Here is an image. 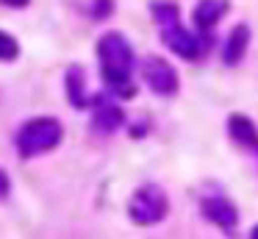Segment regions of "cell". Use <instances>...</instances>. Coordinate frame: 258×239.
I'll list each match as a JSON object with an SVG mask.
<instances>
[{"label": "cell", "instance_id": "30bf717a", "mask_svg": "<svg viewBox=\"0 0 258 239\" xmlns=\"http://www.w3.org/2000/svg\"><path fill=\"white\" fill-rule=\"evenodd\" d=\"M228 9H230V0H197L195 11H191V20H195V25L203 33H208L211 28L219 25V20L228 14Z\"/></svg>", "mask_w": 258, "mask_h": 239}, {"label": "cell", "instance_id": "52a82bcc", "mask_svg": "<svg viewBox=\"0 0 258 239\" xmlns=\"http://www.w3.org/2000/svg\"><path fill=\"white\" fill-rule=\"evenodd\" d=\"M228 136L233 139L236 148L250 153L258 164V125H255L252 117L241 114V111H233V114L228 117Z\"/></svg>", "mask_w": 258, "mask_h": 239}, {"label": "cell", "instance_id": "8fae6325", "mask_svg": "<svg viewBox=\"0 0 258 239\" xmlns=\"http://www.w3.org/2000/svg\"><path fill=\"white\" fill-rule=\"evenodd\" d=\"M67 98L75 109H89V94H86V83H84V67L73 64L67 70Z\"/></svg>", "mask_w": 258, "mask_h": 239}, {"label": "cell", "instance_id": "277c9868", "mask_svg": "<svg viewBox=\"0 0 258 239\" xmlns=\"http://www.w3.org/2000/svg\"><path fill=\"white\" fill-rule=\"evenodd\" d=\"M142 78H145L147 86L156 94H161V98H172L180 89L178 70H175L167 59H161V56H147V59L142 61Z\"/></svg>", "mask_w": 258, "mask_h": 239}, {"label": "cell", "instance_id": "5bb4252c", "mask_svg": "<svg viewBox=\"0 0 258 239\" xmlns=\"http://www.w3.org/2000/svg\"><path fill=\"white\" fill-rule=\"evenodd\" d=\"M111 14V0H95V17L97 20H106Z\"/></svg>", "mask_w": 258, "mask_h": 239}, {"label": "cell", "instance_id": "5b68a950", "mask_svg": "<svg viewBox=\"0 0 258 239\" xmlns=\"http://www.w3.org/2000/svg\"><path fill=\"white\" fill-rule=\"evenodd\" d=\"M200 211L211 225H217L219 231H225L228 236H236V228H239V209L228 195H203L200 198Z\"/></svg>", "mask_w": 258, "mask_h": 239}, {"label": "cell", "instance_id": "e0dca14e", "mask_svg": "<svg viewBox=\"0 0 258 239\" xmlns=\"http://www.w3.org/2000/svg\"><path fill=\"white\" fill-rule=\"evenodd\" d=\"M247 239H258V222L250 228V236H247Z\"/></svg>", "mask_w": 258, "mask_h": 239}, {"label": "cell", "instance_id": "7a4b0ae2", "mask_svg": "<svg viewBox=\"0 0 258 239\" xmlns=\"http://www.w3.org/2000/svg\"><path fill=\"white\" fill-rule=\"evenodd\" d=\"M64 136V128L56 117H34V120L23 122V128L17 131V150L23 159L31 156H42L47 150H53Z\"/></svg>", "mask_w": 258, "mask_h": 239}, {"label": "cell", "instance_id": "ba28073f", "mask_svg": "<svg viewBox=\"0 0 258 239\" xmlns=\"http://www.w3.org/2000/svg\"><path fill=\"white\" fill-rule=\"evenodd\" d=\"M89 106L95 109V114H92V128L100 133H114L117 128H122L125 122V111L119 109L117 103H111V100H106L103 94H97V98L89 100Z\"/></svg>", "mask_w": 258, "mask_h": 239}, {"label": "cell", "instance_id": "8992f818", "mask_svg": "<svg viewBox=\"0 0 258 239\" xmlns=\"http://www.w3.org/2000/svg\"><path fill=\"white\" fill-rule=\"evenodd\" d=\"M161 42L167 44L175 56H180V59H186V61H197L203 53H206V44H208L203 36L191 33L189 28H183V25L164 28V31H161Z\"/></svg>", "mask_w": 258, "mask_h": 239}, {"label": "cell", "instance_id": "6da1fadb", "mask_svg": "<svg viewBox=\"0 0 258 239\" xmlns=\"http://www.w3.org/2000/svg\"><path fill=\"white\" fill-rule=\"evenodd\" d=\"M97 56H100L103 83L119 98H134L136 86L131 81L134 72V47L119 31H108L97 39Z\"/></svg>", "mask_w": 258, "mask_h": 239}, {"label": "cell", "instance_id": "7c38bea8", "mask_svg": "<svg viewBox=\"0 0 258 239\" xmlns=\"http://www.w3.org/2000/svg\"><path fill=\"white\" fill-rule=\"evenodd\" d=\"M150 14L158 22L161 31L164 28H172V25H180V9L172 0H156V3H150Z\"/></svg>", "mask_w": 258, "mask_h": 239}, {"label": "cell", "instance_id": "9c48e42d", "mask_svg": "<svg viewBox=\"0 0 258 239\" xmlns=\"http://www.w3.org/2000/svg\"><path fill=\"white\" fill-rule=\"evenodd\" d=\"M247 47H250V25H247V22H239V25H233L230 33L225 36L222 61L228 67H236L247 56Z\"/></svg>", "mask_w": 258, "mask_h": 239}, {"label": "cell", "instance_id": "2e32d148", "mask_svg": "<svg viewBox=\"0 0 258 239\" xmlns=\"http://www.w3.org/2000/svg\"><path fill=\"white\" fill-rule=\"evenodd\" d=\"M3 6H9V9H25V6L31 3V0H0Z\"/></svg>", "mask_w": 258, "mask_h": 239}, {"label": "cell", "instance_id": "9a60e30c", "mask_svg": "<svg viewBox=\"0 0 258 239\" xmlns=\"http://www.w3.org/2000/svg\"><path fill=\"white\" fill-rule=\"evenodd\" d=\"M9 189H12V183H9V172L0 170V198H6Z\"/></svg>", "mask_w": 258, "mask_h": 239}, {"label": "cell", "instance_id": "3957f363", "mask_svg": "<svg viewBox=\"0 0 258 239\" xmlns=\"http://www.w3.org/2000/svg\"><path fill=\"white\" fill-rule=\"evenodd\" d=\"M128 214L136 225H156L169 214V198L158 183H145L134 192L128 203Z\"/></svg>", "mask_w": 258, "mask_h": 239}, {"label": "cell", "instance_id": "4fadbf2b", "mask_svg": "<svg viewBox=\"0 0 258 239\" xmlns=\"http://www.w3.org/2000/svg\"><path fill=\"white\" fill-rule=\"evenodd\" d=\"M17 56H20L17 39H14L12 33L0 31V61H12V59H17Z\"/></svg>", "mask_w": 258, "mask_h": 239}]
</instances>
